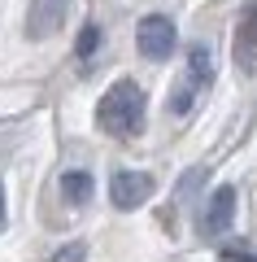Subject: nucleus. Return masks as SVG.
Returning a JSON list of instances; mask_svg holds the SVG:
<instances>
[{"mask_svg":"<svg viewBox=\"0 0 257 262\" xmlns=\"http://www.w3.org/2000/svg\"><path fill=\"white\" fill-rule=\"evenodd\" d=\"M96 122L109 136H139V127H144V88L135 79H118L96 105Z\"/></svg>","mask_w":257,"mask_h":262,"instance_id":"obj_1","label":"nucleus"},{"mask_svg":"<svg viewBox=\"0 0 257 262\" xmlns=\"http://www.w3.org/2000/svg\"><path fill=\"white\" fill-rule=\"evenodd\" d=\"M135 39H139V53H144L148 61H166V57L175 53V44H179L175 22H170V18H161V13H148V18L139 22Z\"/></svg>","mask_w":257,"mask_h":262,"instance_id":"obj_2","label":"nucleus"},{"mask_svg":"<svg viewBox=\"0 0 257 262\" xmlns=\"http://www.w3.org/2000/svg\"><path fill=\"white\" fill-rule=\"evenodd\" d=\"M153 192H157V179L148 175V170H118V175L109 179V201H113L118 210L144 206Z\"/></svg>","mask_w":257,"mask_h":262,"instance_id":"obj_3","label":"nucleus"},{"mask_svg":"<svg viewBox=\"0 0 257 262\" xmlns=\"http://www.w3.org/2000/svg\"><path fill=\"white\" fill-rule=\"evenodd\" d=\"M65 13H70V0H31L27 13V35L31 39H48L65 27Z\"/></svg>","mask_w":257,"mask_h":262,"instance_id":"obj_4","label":"nucleus"},{"mask_svg":"<svg viewBox=\"0 0 257 262\" xmlns=\"http://www.w3.org/2000/svg\"><path fill=\"white\" fill-rule=\"evenodd\" d=\"M231 219H236V188H214V196H209V206H205V214H201V236H222L231 227Z\"/></svg>","mask_w":257,"mask_h":262,"instance_id":"obj_5","label":"nucleus"},{"mask_svg":"<svg viewBox=\"0 0 257 262\" xmlns=\"http://www.w3.org/2000/svg\"><path fill=\"white\" fill-rule=\"evenodd\" d=\"M236 66H240V70H253V66H257V0H248L244 13H240V27H236Z\"/></svg>","mask_w":257,"mask_h":262,"instance_id":"obj_6","label":"nucleus"},{"mask_svg":"<svg viewBox=\"0 0 257 262\" xmlns=\"http://www.w3.org/2000/svg\"><path fill=\"white\" fill-rule=\"evenodd\" d=\"M209 79H214V57H209V48H205V44H192V48H188V75H183V83L192 88V92H201Z\"/></svg>","mask_w":257,"mask_h":262,"instance_id":"obj_7","label":"nucleus"},{"mask_svg":"<svg viewBox=\"0 0 257 262\" xmlns=\"http://www.w3.org/2000/svg\"><path fill=\"white\" fill-rule=\"evenodd\" d=\"M61 192H65L70 206H83V201L92 196V175H87V170H65L61 175Z\"/></svg>","mask_w":257,"mask_h":262,"instance_id":"obj_8","label":"nucleus"},{"mask_svg":"<svg viewBox=\"0 0 257 262\" xmlns=\"http://www.w3.org/2000/svg\"><path fill=\"white\" fill-rule=\"evenodd\" d=\"M96 44H101V27H96V22H87V27L79 31V57H92Z\"/></svg>","mask_w":257,"mask_h":262,"instance_id":"obj_9","label":"nucleus"},{"mask_svg":"<svg viewBox=\"0 0 257 262\" xmlns=\"http://www.w3.org/2000/svg\"><path fill=\"white\" fill-rule=\"evenodd\" d=\"M83 258H87V245H83V241H70V245H61L48 262H83Z\"/></svg>","mask_w":257,"mask_h":262,"instance_id":"obj_10","label":"nucleus"},{"mask_svg":"<svg viewBox=\"0 0 257 262\" xmlns=\"http://www.w3.org/2000/svg\"><path fill=\"white\" fill-rule=\"evenodd\" d=\"M222 262H257V249H248V245H222Z\"/></svg>","mask_w":257,"mask_h":262,"instance_id":"obj_11","label":"nucleus"},{"mask_svg":"<svg viewBox=\"0 0 257 262\" xmlns=\"http://www.w3.org/2000/svg\"><path fill=\"white\" fill-rule=\"evenodd\" d=\"M0 232H5V184H0Z\"/></svg>","mask_w":257,"mask_h":262,"instance_id":"obj_12","label":"nucleus"}]
</instances>
